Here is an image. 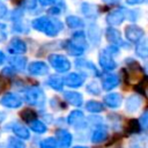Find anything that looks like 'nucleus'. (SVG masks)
I'll return each instance as SVG.
<instances>
[{"label":"nucleus","instance_id":"nucleus-1","mask_svg":"<svg viewBox=\"0 0 148 148\" xmlns=\"http://www.w3.org/2000/svg\"><path fill=\"white\" fill-rule=\"evenodd\" d=\"M31 25L35 30L44 32L46 36H50V37L57 36L62 30V27H64L59 20L50 18L47 16H40L35 18L31 22Z\"/></svg>","mask_w":148,"mask_h":148},{"label":"nucleus","instance_id":"nucleus-2","mask_svg":"<svg viewBox=\"0 0 148 148\" xmlns=\"http://www.w3.org/2000/svg\"><path fill=\"white\" fill-rule=\"evenodd\" d=\"M23 98L27 103L34 106L42 108L45 104V94L42 90V88H39L38 86H32L27 88L23 92Z\"/></svg>","mask_w":148,"mask_h":148},{"label":"nucleus","instance_id":"nucleus-3","mask_svg":"<svg viewBox=\"0 0 148 148\" xmlns=\"http://www.w3.org/2000/svg\"><path fill=\"white\" fill-rule=\"evenodd\" d=\"M49 62L52 66V68L56 69L59 73H65V72L69 71V68H71L69 60L62 54H51V56H49Z\"/></svg>","mask_w":148,"mask_h":148},{"label":"nucleus","instance_id":"nucleus-4","mask_svg":"<svg viewBox=\"0 0 148 148\" xmlns=\"http://www.w3.org/2000/svg\"><path fill=\"white\" fill-rule=\"evenodd\" d=\"M0 104L7 109H17L22 105V98L14 92H7L0 98Z\"/></svg>","mask_w":148,"mask_h":148},{"label":"nucleus","instance_id":"nucleus-5","mask_svg":"<svg viewBox=\"0 0 148 148\" xmlns=\"http://www.w3.org/2000/svg\"><path fill=\"white\" fill-rule=\"evenodd\" d=\"M126 62L128 64L127 67H128V72H127V76H128V80L131 82H136L138 80H140L142 77V69L141 67L139 66V64L134 60V59H126Z\"/></svg>","mask_w":148,"mask_h":148},{"label":"nucleus","instance_id":"nucleus-6","mask_svg":"<svg viewBox=\"0 0 148 148\" xmlns=\"http://www.w3.org/2000/svg\"><path fill=\"white\" fill-rule=\"evenodd\" d=\"M67 123H68L71 126L77 128V130L83 128V127L86 126V120H84L83 112L80 111V110H74V111H72V112L68 114V117H67Z\"/></svg>","mask_w":148,"mask_h":148},{"label":"nucleus","instance_id":"nucleus-7","mask_svg":"<svg viewBox=\"0 0 148 148\" xmlns=\"http://www.w3.org/2000/svg\"><path fill=\"white\" fill-rule=\"evenodd\" d=\"M56 141L59 148H69L73 141V136L67 130L60 128L56 132Z\"/></svg>","mask_w":148,"mask_h":148},{"label":"nucleus","instance_id":"nucleus-8","mask_svg":"<svg viewBox=\"0 0 148 148\" xmlns=\"http://www.w3.org/2000/svg\"><path fill=\"white\" fill-rule=\"evenodd\" d=\"M99 65L104 71H113L117 67V62L114 61L111 53H109L105 49L99 53Z\"/></svg>","mask_w":148,"mask_h":148},{"label":"nucleus","instance_id":"nucleus-9","mask_svg":"<svg viewBox=\"0 0 148 148\" xmlns=\"http://www.w3.org/2000/svg\"><path fill=\"white\" fill-rule=\"evenodd\" d=\"M7 50L10 54H15V56L16 54H23L27 52V44L23 39L15 37L9 42Z\"/></svg>","mask_w":148,"mask_h":148},{"label":"nucleus","instance_id":"nucleus-10","mask_svg":"<svg viewBox=\"0 0 148 148\" xmlns=\"http://www.w3.org/2000/svg\"><path fill=\"white\" fill-rule=\"evenodd\" d=\"M126 9L125 8H118L112 10L108 16H106V22L110 25H119L123 23V21L126 18Z\"/></svg>","mask_w":148,"mask_h":148},{"label":"nucleus","instance_id":"nucleus-11","mask_svg":"<svg viewBox=\"0 0 148 148\" xmlns=\"http://www.w3.org/2000/svg\"><path fill=\"white\" fill-rule=\"evenodd\" d=\"M143 30L135 25V24H131V25H127L126 29H125V35H126V38L132 42V43H138L140 39H142L143 37Z\"/></svg>","mask_w":148,"mask_h":148},{"label":"nucleus","instance_id":"nucleus-12","mask_svg":"<svg viewBox=\"0 0 148 148\" xmlns=\"http://www.w3.org/2000/svg\"><path fill=\"white\" fill-rule=\"evenodd\" d=\"M76 67H77L82 73H84L86 75L99 76V72H98V69H97L96 66H95L91 61H89V60H86V59L77 60V61H76Z\"/></svg>","mask_w":148,"mask_h":148},{"label":"nucleus","instance_id":"nucleus-13","mask_svg":"<svg viewBox=\"0 0 148 148\" xmlns=\"http://www.w3.org/2000/svg\"><path fill=\"white\" fill-rule=\"evenodd\" d=\"M28 72L31 75H46L49 73V66L44 61H32L28 66Z\"/></svg>","mask_w":148,"mask_h":148},{"label":"nucleus","instance_id":"nucleus-14","mask_svg":"<svg viewBox=\"0 0 148 148\" xmlns=\"http://www.w3.org/2000/svg\"><path fill=\"white\" fill-rule=\"evenodd\" d=\"M83 80L84 79L80 74H77V73H69V74H67L62 79L64 84H66V86H68L71 88H79V87H81L82 83H83Z\"/></svg>","mask_w":148,"mask_h":148},{"label":"nucleus","instance_id":"nucleus-15","mask_svg":"<svg viewBox=\"0 0 148 148\" xmlns=\"http://www.w3.org/2000/svg\"><path fill=\"white\" fill-rule=\"evenodd\" d=\"M105 36H106V39L111 44H113L116 46H119V45L125 46V43L121 39V35H120V32L117 29H114V28H108L106 31H105Z\"/></svg>","mask_w":148,"mask_h":148},{"label":"nucleus","instance_id":"nucleus-16","mask_svg":"<svg viewBox=\"0 0 148 148\" xmlns=\"http://www.w3.org/2000/svg\"><path fill=\"white\" fill-rule=\"evenodd\" d=\"M119 84V76L116 74H106L102 77V87L104 90L109 91Z\"/></svg>","mask_w":148,"mask_h":148},{"label":"nucleus","instance_id":"nucleus-17","mask_svg":"<svg viewBox=\"0 0 148 148\" xmlns=\"http://www.w3.org/2000/svg\"><path fill=\"white\" fill-rule=\"evenodd\" d=\"M121 95L118 94V92H110L108 95L104 96L103 98V102L106 106L111 108V109H116V108H119L120 104H121Z\"/></svg>","mask_w":148,"mask_h":148},{"label":"nucleus","instance_id":"nucleus-18","mask_svg":"<svg viewBox=\"0 0 148 148\" xmlns=\"http://www.w3.org/2000/svg\"><path fill=\"white\" fill-rule=\"evenodd\" d=\"M10 128H12L13 133H14L17 138H20V139H22V140H28V139L30 138V132H29V130H28L25 126H23L22 124H20V123H12V124H10Z\"/></svg>","mask_w":148,"mask_h":148},{"label":"nucleus","instance_id":"nucleus-19","mask_svg":"<svg viewBox=\"0 0 148 148\" xmlns=\"http://www.w3.org/2000/svg\"><path fill=\"white\" fill-rule=\"evenodd\" d=\"M106 136H108V130H106V127L105 126H102V125H98L94 130V132L91 133L90 139H91V142L99 143V142L104 141L106 139Z\"/></svg>","mask_w":148,"mask_h":148},{"label":"nucleus","instance_id":"nucleus-20","mask_svg":"<svg viewBox=\"0 0 148 148\" xmlns=\"http://www.w3.org/2000/svg\"><path fill=\"white\" fill-rule=\"evenodd\" d=\"M64 98L72 105L74 106H80L83 103V97L80 92L76 91H65L64 92Z\"/></svg>","mask_w":148,"mask_h":148},{"label":"nucleus","instance_id":"nucleus-21","mask_svg":"<svg viewBox=\"0 0 148 148\" xmlns=\"http://www.w3.org/2000/svg\"><path fill=\"white\" fill-rule=\"evenodd\" d=\"M9 65L12 68H15L16 71H24L27 66V58L22 56H12L9 58Z\"/></svg>","mask_w":148,"mask_h":148},{"label":"nucleus","instance_id":"nucleus-22","mask_svg":"<svg viewBox=\"0 0 148 148\" xmlns=\"http://www.w3.org/2000/svg\"><path fill=\"white\" fill-rule=\"evenodd\" d=\"M142 104V99L139 95H132L126 101V110L128 112H135Z\"/></svg>","mask_w":148,"mask_h":148},{"label":"nucleus","instance_id":"nucleus-23","mask_svg":"<svg viewBox=\"0 0 148 148\" xmlns=\"http://www.w3.org/2000/svg\"><path fill=\"white\" fill-rule=\"evenodd\" d=\"M64 47L66 49V51L68 52V54H71V56H73V57L82 56V54H83V52H84V49H82V47L77 46V45H76V44H74L72 40H66V43H65V46H64Z\"/></svg>","mask_w":148,"mask_h":148},{"label":"nucleus","instance_id":"nucleus-24","mask_svg":"<svg viewBox=\"0 0 148 148\" xmlns=\"http://www.w3.org/2000/svg\"><path fill=\"white\" fill-rule=\"evenodd\" d=\"M135 52L140 58H143V59L148 58V37L143 38V39H140L138 42Z\"/></svg>","mask_w":148,"mask_h":148},{"label":"nucleus","instance_id":"nucleus-25","mask_svg":"<svg viewBox=\"0 0 148 148\" xmlns=\"http://www.w3.org/2000/svg\"><path fill=\"white\" fill-rule=\"evenodd\" d=\"M47 84L49 87H51L52 89L57 90V91H61L62 90V87H64V81L60 76L58 75H51L49 79H47Z\"/></svg>","mask_w":148,"mask_h":148},{"label":"nucleus","instance_id":"nucleus-26","mask_svg":"<svg viewBox=\"0 0 148 148\" xmlns=\"http://www.w3.org/2000/svg\"><path fill=\"white\" fill-rule=\"evenodd\" d=\"M86 110L91 113H99L104 111V105L97 101H89L86 104Z\"/></svg>","mask_w":148,"mask_h":148},{"label":"nucleus","instance_id":"nucleus-27","mask_svg":"<svg viewBox=\"0 0 148 148\" xmlns=\"http://www.w3.org/2000/svg\"><path fill=\"white\" fill-rule=\"evenodd\" d=\"M66 24L72 28V29H77V28H82L84 25L83 21L77 17V16H74V15H71V16H67L66 17Z\"/></svg>","mask_w":148,"mask_h":148},{"label":"nucleus","instance_id":"nucleus-28","mask_svg":"<svg viewBox=\"0 0 148 148\" xmlns=\"http://www.w3.org/2000/svg\"><path fill=\"white\" fill-rule=\"evenodd\" d=\"M71 40H72L74 44H76L77 46H80V47H82V49L86 50V47H87V42H86L84 34H83L82 31L75 32V34L73 35V38H72Z\"/></svg>","mask_w":148,"mask_h":148},{"label":"nucleus","instance_id":"nucleus-29","mask_svg":"<svg viewBox=\"0 0 148 148\" xmlns=\"http://www.w3.org/2000/svg\"><path fill=\"white\" fill-rule=\"evenodd\" d=\"M81 10H82V13L87 17H96L97 16V8H96V6H92L90 3H82Z\"/></svg>","mask_w":148,"mask_h":148},{"label":"nucleus","instance_id":"nucleus-30","mask_svg":"<svg viewBox=\"0 0 148 148\" xmlns=\"http://www.w3.org/2000/svg\"><path fill=\"white\" fill-rule=\"evenodd\" d=\"M30 128H31L35 133H37V134H43V133H45V132L47 131L46 125H45L43 121L37 120V119H35L34 121L30 123Z\"/></svg>","mask_w":148,"mask_h":148},{"label":"nucleus","instance_id":"nucleus-31","mask_svg":"<svg viewBox=\"0 0 148 148\" xmlns=\"http://www.w3.org/2000/svg\"><path fill=\"white\" fill-rule=\"evenodd\" d=\"M20 117H21L24 121L31 123V121H34V120L37 118V113H36L34 110H31V109H24V110H22V111L20 112Z\"/></svg>","mask_w":148,"mask_h":148},{"label":"nucleus","instance_id":"nucleus-32","mask_svg":"<svg viewBox=\"0 0 148 148\" xmlns=\"http://www.w3.org/2000/svg\"><path fill=\"white\" fill-rule=\"evenodd\" d=\"M89 37H90V40L94 43V44H98L99 39H101V30L97 25H90L89 28Z\"/></svg>","mask_w":148,"mask_h":148},{"label":"nucleus","instance_id":"nucleus-33","mask_svg":"<svg viewBox=\"0 0 148 148\" xmlns=\"http://www.w3.org/2000/svg\"><path fill=\"white\" fill-rule=\"evenodd\" d=\"M13 30L16 31V32H20V34H27L29 31V28L25 23H22L21 18L20 20H16L13 24Z\"/></svg>","mask_w":148,"mask_h":148},{"label":"nucleus","instance_id":"nucleus-34","mask_svg":"<svg viewBox=\"0 0 148 148\" xmlns=\"http://www.w3.org/2000/svg\"><path fill=\"white\" fill-rule=\"evenodd\" d=\"M86 90H87L89 94L99 95V92H101V87H99L98 82H96V81H90V82L87 84Z\"/></svg>","mask_w":148,"mask_h":148},{"label":"nucleus","instance_id":"nucleus-35","mask_svg":"<svg viewBox=\"0 0 148 148\" xmlns=\"http://www.w3.org/2000/svg\"><path fill=\"white\" fill-rule=\"evenodd\" d=\"M7 148H25V145L20 139L9 138L8 141H7Z\"/></svg>","mask_w":148,"mask_h":148},{"label":"nucleus","instance_id":"nucleus-36","mask_svg":"<svg viewBox=\"0 0 148 148\" xmlns=\"http://www.w3.org/2000/svg\"><path fill=\"white\" fill-rule=\"evenodd\" d=\"M139 128H140V125H139V121L136 119H130V121L127 123V132L130 134L132 133H138L139 132Z\"/></svg>","mask_w":148,"mask_h":148},{"label":"nucleus","instance_id":"nucleus-37","mask_svg":"<svg viewBox=\"0 0 148 148\" xmlns=\"http://www.w3.org/2000/svg\"><path fill=\"white\" fill-rule=\"evenodd\" d=\"M39 147L40 148H57V141L53 138H46L40 141Z\"/></svg>","mask_w":148,"mask_h":148},{"label":"nucleus","instance_id":"nucleus-38","mask_svg":"<svg viewBox=\"0 0 148 148\" xmlns=\"http://www.w3.org/2000/svg\"><path fill=\"white\" fill-rule=\"evenodd\" d=\"M138 121H139V125L143 130H148V110L143 111V113L140 116V119Z\"/></svg>","mask_w":148,"mask_h":148},{"label":"nucleus","instance_id":"nucleus-39","mask_svg":"<svg viewBox=\"0 0 148 148\" xmlns=\"http://www.w3.org/2000/svg\"><path fill=\"white\" fill-rule=\"evenodd\" d=\"M7 39V27L3 23H0V43Z\"/></svg>","mask_w":148,"mask_h":148},{"label":"nucleus","instance_id":"nucleus-40","mask_svg":"<svg viewBox=\"0 0 148 148\" xmlns=\"http://www.w3.org/2000/svg\"><path fill=\"white\" fill-rule=\"evenodd\" d=\"M22 3H23L24 7L28 8V9H34V8L36 7V0H24Z\"/></svg>","mask_w":148,"mask_h":148},{"label":"nucleus","instance_id":"nucleus-41","mask_svg":"<svg viewBox=\"0 0 148 148\" xmlns=\"http://www.w3.org/2000/svg\"><path fill=\"white\" fill-rule=\"evenodd\" d=\"M6 87H7V81H6V77H5L3 75H1V74H0V94L5 91Z\"/></svg>","mask_w":148,"mask_h":148},{"label":"nucleus","instance_id":"nucleus-42","mask_svg":"<svg viewBox=\"0 0 148 148\" xmlns=\"http://www.w3.org/2000/svg\"><path fill=\"white\" fill-rule=\"evenodd\" d=\"M6 14H7V6L2 1H0V18H2Z\"/></svg>","mask_w":148,"mask_h":148},{"label":"nucleus","instance_id":"nucleus-43","mask_svg":"<svg viewBox=\"0 0 148 148\" xmlns=\"http://www.w3.org/2000/svg\"><path fill=\"white\" fill-rule=\"evenodd\" d=\"M49 14L58 15V14H60V8H59L58 6H54V7H52V8H50V9H49Z\"/></svg>","mask_w":148,"mask_h":148},{"label":"nucleus","instance_id":"nucleus-44","mask_svg":"<svg viewBox=\"0 0 148 148\" xmlns=\"http://www.w3.org/2000/svg\"><path fill=\"white\" fill-rule=\"evenodd\" d=\"M38 2L42 6H50V5H54L56 0H38Z\"/></svg>","mask_w":148,"mask_h":148},{"label":"nucleus","instance_id":"nucleus-45","mask_svg":"<svg viewBox=\"0 0 148 148\" xmlns=\"http://www.w3.org/2000/svg\"><path fill=\"white\" fill-rule=\"evenodd\" d=\"M126 2H127L128 5H136V3L142 2V0H126Z\"/></svg>","mask_w":148,"mask_h":148},{"label":"nucleus","instance_id":"nucleus-46","mask_svg":"<svg viewBox=\"0 0 148 148\" xmlns=\"http://www.w3.org/2000/svg\"><path fill=\"white\" fill-rule=\"evenodd\" d=\"M5 59H6V57H5L3 52H2V51H0V65H2V64L5 62Z\"/></svg>","mask_w":148,"mask_h":148},{"label":"nucleus","instance_id":"nucleus-47","mask_svg":"<svg viewBox=\"0 0 148 148\" xmlns=\"http://www.w3.org/2000/svg\"><path fill=\"white\" fill-rule=\"evenodd\" d=\"M5 118H6V113H5V112H2V111H0V121L5 120Z\"/></svg>","mask_w":148,"mask_h":148},{"label":"nucleus","instance_id":"nucleus-48","mask_svg":"<svg viewBox=\"0 0 148 148\" xmlns=\"http://www.w3.org/2000/svg\"><path fill=\"white\" fill-rule=\"evenodd\" d=\"M103 1L106 2V3H116V2H118L120 0H103Z\"/></svg>","mask_w":148,"mask_h":148},{"label":"nucleus","instance_id":"nucleus-49","mask_svg":"<svg viewBox=\"0 0 148 148\" xmlns=\"http://www.w3.org/2000/svg\"><path fill=\"white\" fill-rule=\"evenodd\" d=\"M23 1H24V0H13L14 3H22Z\"/></svg>","mask_w":148,"mask_h":148},{"label":"nucleus","instance_id":"nucleus-50","mask_svg":"<svg viewBox=\"0 0 148 148\" xmlns=\"http://www.w3.org/2000/svg\"><path fill=\"white\" fill-rule=\"evenodd\" d=\"M145 92H146V95L148 96V83H147V86L145 87Z\"/></svg>","mask_w":148,"mask_h":148},{"label":"nucleus","instance_id":"nucleus-51","mask_svg":"<svg viewBox=\"0 0 148 148\" xmlns=\"http://www.w3.org/2000/svg\"><path fill=\"white\" fill-rule=\"evenodd\" d=\"M74 148H87V147H82V146H76V147H74Z\"/></svg>","mask_w":148,"mask_h":148},{"label":"nucleus","instance_id":"nucleus-52","mask_svg":"<svg viewBox=\"0 0 148 148\" xmlns=\"http://www.w3.org/2000/svg\"><path fill=\"white\" fill-rule=\"evenodd\" d=\"M132 148H139V147H132Z\"/></svg>","mask_w":148,"mask_h":148}]
</instances>
